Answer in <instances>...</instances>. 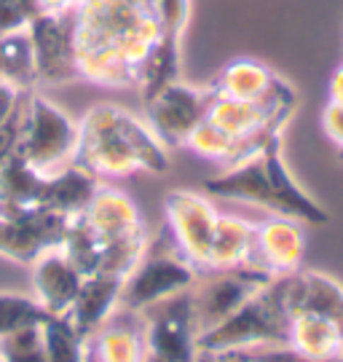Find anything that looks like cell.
Instances as JSON below:
<instances>
[{"mask_svg": "<svg viewBox=\"0 0 343 362\" xmlns=\"http://www.w3.org/2000/svg\"><path fill=\"white\" fill-rule=\"evenodd\" d=\"M145 8L161 25V35H180L185 33L191 16V0H145Z\"/></svg>", "mask_w": 343, "mask_h": 362, "instance_id": "cell-30", "label": "cell"}, {"mask_svg": "<svg viewBox=\"0 0 343 362\" xmlns=\"http://www.w3.org/2000/svg\"><path fill=\"white\" fill-rule=\"evenodd\" d=\"M322 129L338 151L343 148V105L327 103L322 110Z\"/></svg>", "mask_w": 343, "mask_h": 362, "instance_id": "cell-33", "label": "cell"}, {"mask_svg": "<svg viewBox=\"0 0 343 362\" xmlns=\"http://www.w3.org/2000/svg\"><path fill=\"white\" fill-rule=\"evenodd\" d=\"M306 226L284 215H268L255 223V242L250 263L271 276H287L303 269Z\"/></svg>", "mask_w": 343, "mask_h": 362, "instance_id": "cell-12", "label": "cell"}, {"mask_svg": "<svg viewBox=\"0 0 343 362\" xmlns=\"http://www.w3.org/2000/svg\"><path fill=\"white\" fill-rule=\"evenodd\" d=\"M287 86V81L277 76L268 65L260 59H233L217 76L207 83L212 97H226V100H242V103H263L279 94Z\"/></svg>", "mask_w": 343, "mask_h": 362, "instance_id": "cell-15", "label": "cell"}, {"mask_svg": "<svg viewBox=\"0 0 343 362\" xmlns=\"http://www.w3.org/2000/svg\"><path fill=\"white\" fill-rule=\"evenodd\" d=\"M0 362H46L43 327L30 325L8 336H0Z\"/></svg>", "mask_w": 343, "mask_h": 362, "instance_id": "cell-29", "label": "cell"}, {"mask_svg": "<svg viewBox=\"0 0 343 362\" xmlns=\"http://www.w3.org/2000/svg\"><path fill=\"white\" fill-rule=\"evenodd\" d=\"M327 103L343 105V62L335 67V73L330 78V86H327Z\"/></svg>", "mask_w": 343, "mask_h": 362, "instance_id": "cell-35", "label": "cell"}, {"mask_svg": "<svg viewBox=\"0 0 343 362\" xmlns=\"http://www.w3.org/2000/svg\"><path fill=\"white\" fill-rule=\"evenodd\" d=\"M121 287H124L121 276H110V274H89V276H83V285H81L73 306L64 317L70 320V325L86 341L118 311V306H121Z\"/></svg>", "mask_w": 343, "mask_h": 362, "instance_id": "cell-17", "label": "cell"}, {"mask_svg": "<svg viewBox=\"0 0 343 362\" xmlns=\"http://www.w3.org/2000/svg\"><path fill=\"white\" fill-rule=\"evenodd\" d=\"M73 3H76V8H78V6H83V3H86V0H73Z\"/></svg>", "mask_w": 343, "mask_h": 362, "instance_id": "cell-39", "label": "cell"}, {"mask_svg": "<svg viewBox=\"0 0 343 362\" xmlns=\"http://www.w3.org/2000/svg\"><path fill=\"white\" fill-rule=\"evenodd\" d=\"M81 127L67 110L40 91H27L16 153L40 175H54L76 164Z\"/></svg>", "mask_w": 343, "mask_h": 362, "instance_id": "cell-4", "label": "cell"}, {"mask_svg": "<svg viewBox=\"0 0 343 362\" xmlns=\"http://www.w3.org/2000/svg\"><path fill=\"white\" fill-rule=\"evenodd\" d=\"M244 357H250L252 362H343V357H306L298 354L290 346H263V349L252 351H239Z\"/></svg>", "mask_w": 343, "mask_h": 362, "instance_id": "cell-32", "label": "cell"}, {"mask_svg": "<svg viewBox=\"0 0 343 362\" xmlns=\"http://www.w3.org/2000/svg\"><path fill=\"white\" fill-rule=\"evenodd\" d=\"M38 3L40 13H67L76 11V3L73 0H35Z\"/></svg>", "mask_w": 343, "mask_h": 362, "instance_id": "cell-36", "label": "cell"}, {"mask_svg": "<svg viewBox=\"0 0 343 362\" xmlns=\"http://www.w3.org/2000/svg\"><path fill=\"white\" fill-rule=\"evenodd\" d=\"M341 357H343V346H341Z\"/></svg>", "mask_w": 343, "mask_h": 362, "instance_id": "cell-41", "label": "cell"}, {"mask_svg": "<svg viewBox=\"0 0 343 362\" xmlns=\"http://www.w3.org/2000/svg\"><path fill=\"white\" fill-rule=\"evenodd\" d=\"M148 231L132 233L124 239H113V242H105L102 247V260H100V272L97 274H110V276H121L127 279L132 269L137 266V260L142 258L145 247H148Z\"/></svg>", "mask_w": 343, "mask_h": 362, "instance_id": "cell-26", "label": "cell"}, {"mask_svg": "<svg viewBox=\"0 0 343 362\" xmlns=\"http://www.w3.org/2000/svg\"><path fill=\"white\" fill-rule=\"evenodd\" d=\"M209 103L212 94L207 86H193L178 78L151 94L148 100H142V107L148 127L166 148H185L191 132L207 118Z\"/></svg>", "mask_w": 343, "mask_h": 362, "instance_id": "cell-9", "label": "cell"}, {"mask_svg": "<svg viewBox=\"0 0 343 362\" xmlns=\"http://www.w3.org/2000/svg\"><path fill=\"white\" fill-rule=\"evenodd\" d=\"M271 279H274L271 274L252 263L239 269H223V272H202L196 285L191 287L193 317L199 325V333L228 320L233 311L244 306Z\"/></svg>", "mask_w": 343, "mask_h": 362, "instance_id": "cell-8", "label": "cell"}, {"mask_svg": "<svg viewBox=\"0 0 343 362\" xmlns=\"http://www.w3.org/2000/svg\"><path fill=\"white\" fill-rule=\"evenodd\" d=\"M38 13L35 0H0V38L16 30H25Z\"/></svg>", "mask_w": 343, "mask_h": 362, "instance_id": "cell-31", "label": "cell"}, {"mask_svg": "<svg viewBox=\"0 0 343 362\" xmlns=\"http://www.w3.org/2000/svg\"><path fill=\"white\" fill-rule=\"evenodd\" d=\"M290 309L284 300V276H274L228 320L199 333V349L207 354H233L263 346H284Z\"/></svg>", "mask_w": 343, "mask_h": 362, "instance_id": "cell-3", "label": "cell"}, {"mask_svg": "<svg viewBox=\"0 0 343 362\" xmlns=\"http://www.w3.org/2000/svg\"><path fill=\"white\" fill-rule=\"evenodd\" d=\"M81 218L86 220L91 226V231L100 236L102 245L145 231L140 207L134 204V199L124 194V191L113 188V185H105V182L97 188V194L91 196L86 209L81 212Z\"/></svg>", "mask_w": 343, "mask_h": 362, "instance_id": "cell-16", "label": "cell"}, {"mask_svg": "<svg viewBox=\"0 0 343 362\" xmlns=\"http://www.w3.org/2000/svg\"><path fill=\"white\" fill-rule=\"evenodd\" d=\"M338 156H341V158H343V148H341V151H338Z\"/></svg>", "mask_w": 343, "mask_h": 362, "instance_id": "cell-40", "label": "cell"}, {"mask_svg": "<svg viewBox=\"0 0 343 362\" xmlns=\"http://www.w3.org/2000/svg\"><path fill=\"white\" fill-rule=\"evenodd\" d=\"M100 185L102 180L94 177L89 169H83L81 164H70L54 175H46L40 207L51 209L57 215H64V218H76L86 209V204L91 202V196L97 194Z\"/></svg>", "mask_w": 343, "mask_h": 362, "instance_id": "cell-19", "label": "cell"}, {"mask_svg": "<svg viewBox=\"0 0 343 362\" xmlns=\"http://www.w3.org/2000/svg\"><path fill=\"white\" fill-rule=\"evenodd\" d=\"M284 346L306 357H338L343 346V325L319 314H293Z\"/></svg>", "mask_w": 343, "mask_h": 362, "instance_id": "cell-22", "label": "cell"}, {"mask_svg": "<svg viewBox=\"0 0 343 362\" xmlns=\"http://www.w3.org/2000/svg\"><path fill=\"white\" fill-rule=\"evenodd\" d=\"M281 132H274L266 143L250 156L233 161L223 172L204 180V194L223 202H239L266 209L268 215L301 220L303 226L330 223V212L319 204L303 185L295 180L281 153Z\"/></svg>", "mask_w": 343, "mask_h": 362, "instance_id": "cell-2", "label": "cell"}, {"mask_svg": "<svg viewBox=\"0 0 343 362\" xmlns=\"http://www.w3.org/2000/svg\"><path fill=\"white\" fill-rule=\"evenodd\" d=\"M220 209L215 207L212 196L191 188H172L164 196V220L166 233L185 258L199 272L209 266V250L215 239Z\"/></svg>", "mask_w": 343, "mask_h": 362, "instance_id": "cell-6", "label": "cell"}, {"mask_svg": "<svg viewBox=\"0 0 343 362\" xmlns=\"http://www.w3.org/2000/svg\"><path fill=\"white\" fill-rule=\"evenodd\" d=\"M27 269H30V282H33V298L43 306V311L49 317L67 314L83 285V274L64 255L62 247L57 245L40 252Z\"/></svg>", "mask_w": 343, "mask_h": 362, "instance_id": "cell-13", "label": "cell"}, {"mask_svg": "<svg viewBox=\"0 0 343 362\" xmlns=\"http://www.w3.org/2000/svg\"><path fill=\"white\" fill-rule=\"evenodd\" d=\"M145 362H164V360H158V357H153V354H148V357H145Z\"/></svg>", "mask_w": 343, "mask_h": 362, "instance_id": "cell-38", "label": "cell"}, {"mask_svg": "<svg viewBox=\"0 0 343 362\" xmlns=\"http://www.w3.org/2000/svg\"><path fill=\"white\" fill-rule=\"evenodd\" d=\"M142 317L118 306L113 317L89 338V362H145Z\"/></svg>", "mask_w": 343, "mask_h": 362, "instance_id": "cell-18", "label": "cell"}, {"mask_svg": "<svg viewBox=\"0 0 343 362\" xmlns=\"http://www.w3.org/2000/svg\"><path fill=\"white\" fill-rule=\"evenodd\" d=\"M30 43L38 70V86H67L76 83V11L38 13L30 25Z\"/></svg>", "mask_w": 343, "mask_h": 362, "instance_id": "cell-10", "label": "cell"}, {"mask_svg": "<svg viewBox=\"0 0 343 362\" xmlns=\"http://www.w3.org/2000/svg\"><path fill=\"white\" fill-rule=\"evenodd\" d=\"M0 78L22 94L38 89V70L27 27L0 38Z\"/></svg>", "mask_w": 343, "mask_h": 362, "instance_id": "cell-23", "label": "cell"}, {"mask_svg": "<svg viewBox=\"0 0 343 362\" xmlns=\"http://www.w3.org/2000/svg\"><path fill=\"white\" fill-rule=\"evenodd\" d=\"M22 100H25V94H22V91H16V89H11V86H8V83L0 78V124L11 116L19 105H22Z\"/></svg>", "mask_w": 343, "mask_h": 362, "instance_id": "cell-34", "label": "cell"}, {"mask_svg": "<svg viewBox=\"0 0 343 362\" xmlns=\"http://www.w3.org/2000/svg\"><path fill=\"white\" fill-rule=\"evenodd\" d=\"M196 362H217V357H215V354H207V351H202Z\"/></svg>", "mask_w": 343, "mask_h": 362, "instance_id": "cell-37", "label": "cell"}, {"mask_svg": "<svg viewBox=\"0 0 343 362\" xmlns=\"http://www.w3.org/2000/svg\"><path fill=\"white\" fill-rule=\"evenodd\" d=\"M185 148L199 158H207L220 167H228L236 156V140L228 137L223 129H217L215 124H209L207 118L191 132V137L185 140Z\"/></svg>", "mask_w": 343, "mask_h": 362, "instance_id": "cell-27", "label": "cell"}, {"mask_svg": "<svg viewBox=\"0 0 343 362\" xmlns=\"http://www.w3.org/2000/svg\"><path fill=\"white\" fill-rule=\"evenodd\" d=\"M62 252L67 258L76 263V269L83 276L100 272V260H102V239L91 231V226L86 220L76 215V218L67 220V228H64L62 242Z\"/></svg>", "mask_w": 343, "mask_h": 362, "instance_id": "cell-25", "label": "cell"}, {"mask_svg": "<svg viewBox=\"0 0 343 362\" xmlns=\"http://www.w3.org/2000/svg\"><path fill=\"white\" fill-rule=\"evenodd\" d=\"M284 300L293 314H319L343 325V285L325 272L298 269L284 276Z\"/></svg>", "mask_w": 343, "mask_h": 362, "instance_id": "cell-14", "label": "cell"}, {"mask_svg": "<svg viewBox=\"0 0 343 362\" xmlns=\"http://www.w3.org/2000/svg\"><path fill=\"white\" fill-rule=\"evenodd\" d=\"M199 274L202 272L175 247L169 233L148 239L142 258L124 279L121 309L140 314V311L151 309L166 298L191 290L199 279Z\"/></svg>", "mask_w": 343, "mask_h": 362, "instance_id": "cell-5", "label": "cell"}, {"mask_svg": "<svg viewBox=\"0 0 343 362\" xmlns=\"http://www.w3.org/2000/svg\"><path fill=\"white\" fill-rule=\"evenodd\" d=\"M46 311L33 296L25 293H0V336L22 330L30 325L46 322Z\"/></svg>", "mask_w": 343, "mask_h": 362, "instance_id": "cell-28", "label": "cell"}, {"mask_svg": "<svg viewBox=\"0 0 343 362\" xmlns=\"http://www.w3.org/2000/svg\"><path fill=\"white\" fill-rule=\"evenodd\" d=\"M43 346L46 362H89V341L70 325L67 317H46Z\"/></svg>", "mask_w": 343, "mask_h": 362, "instance_id": "cell-24", "label": "cell"}, {"mask_svg": "<svg viewBox=\"0 0 343 362\" xmlns=\"http://www.w3.org/2000/svg\"><path fill=\"white\" fill-rule=\"evenodd\" d=\"M140 317L148 354L164 362L199 360L202 349H199V325L193 317L191 290L140 311Z\"/></svg>", "mask_w": 343, "mask_h": 362, "instance_id": "cell-7", "label": "cell"}, {"mask_svg": "<svg viewBox=\"0 0 343 362\" xmlns=\"http://www.w3.org/2000/svg\"><path fill=\"white\" fill-rule=\"evenodd\" d=\"M46 175L33 169L19 153H11L0 164V212H30L43 202Z\"/></svg>", "mask_w": 343, "mask_h": 362, "instance_id": "cell-20", "label": "cell"}, {"mask_svg": "<svg viewBox=\"0 0 343 362\" xmlns=\"http://www.w3.org/2000/svg\"><path fill=\"white\" fill-rule=\"evenodd\" d=\"M76 164L89 169L100 180H127L140 172L166 175L169 148H166L148 121L115 103L91 105L78 118Z\"/></svg>", "mask_w": 343, "mask_h": 362, "instance_id": "cell-1", "label": "cell"}, {"mask_svg": "<svg viewBox=\"0 0 343 362\" xmlns=\"http://www.w3.org/2000/svg\"><path fill=\"white\" fill-rule=\"evenodd\" d=\"M252 242H255V223L242 218L220 212L209 250V266L207 272H223V269H239L247 266L252 258Z\"/></svg>", "mask_w": 343, "mask_h": 362, "instance_id": "cell-21", "label": "cell"}, {"mask_svg": "<svg viewBox=\"0 0 343 362\" xmlns=\"http://www.w3.org/2000/svg\"><path fill=\"white\" fill-rule=\"evenodd\" d=\"M67 220L70 218L43 207L13 215L0 212V258L30 266L40 252L62 242Z\"/></svg>", "mask_w": 343, "mask_h": 362, "instance_id": "cell-11", "label": "cell"}]
</instances>
